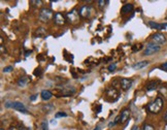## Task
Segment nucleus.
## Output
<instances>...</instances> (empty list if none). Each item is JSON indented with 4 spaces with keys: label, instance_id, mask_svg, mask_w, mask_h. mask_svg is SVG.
<instances>
[{
    "label": "nucleus",
    "instance_id": "c756f323",
    "mask_svg": "<svg viewBox=\"0 0 167 130\" xmlns=\"http://www.w3.org/2000/svg\"><path fill=\"white\" fill-rule=\"evenodd\" d=\"M37 94H34V95H32V96H31V97H30V100L31 101H34L35 99H36V98H37Z\"/></svg>",
    "mask_w": 167,
    "mask_h": 130
},
{
    "label": "nucleus",
    "instance_id": "a878e982",
    "mask_svg": "<svg viewBox=\"0 0 167 130\" xmlns=\"http://www.w3.org/2000/svg\"><path fill=\"white\" fill-rule=\"evenodd\" d=\"M36 33H37L38 35H40V34H46V31H44V28H38V30L36 31Z\"/></svg>",
    "mask_w": 167,
    "mask_h": 130
},
{
    "label": "nucleus",
    "instance_id": "2eb2a0df",
    "mask_svg": "<svg viewBox=\"0 0 167 130\" xmlns=\"http://www.w3.org/2000/svg\"><path fill=\"white\" fill-rule=\"evenodd\" d=\"M40 96L44 100H50L51 98L53 97V94H52V92L49 91V90H42L40 93Z\"/></svg>",
    "mask_w": 167,
    "mask_h": 130
},
{
    "label": "nucleus",
    "instance_id": "7c9ffc66",
    "mask_svg": "<svg viewBox=\"0 0 167 130\" xmlns=\"http://www.w3.org/2000/svg\"><path fill=\"white\" fill-rule=\"evenodd\" d=\"M1 54H2V55L6 54V50H4V47L3 46H1Z\"/></svg>",
    "mask_w": 167,
    "mask_h": 130
},
{
    "label": "nucleus",
    "instance_id": "20e7f679",
    "mask_svg": "<svg viewBox=\"0 0 167 130\" xmlns=\"http://www.w3.org/2000/svg\"><path fill=\"white\" fill-rule=\"evenodd\" d=\"M160 50H161L160 46H157V44H149L148 46L146 47L143 55L144 56H151V55H153V54L158 53Z\"/></svg>",
    "mask_w": 167,
    "mask_h": 130
},
{
    "label": "nucleus",
    "instance_id": "c9c22d12",
    "mask_svg": "<svg viewBox=\"0 0 167 130\" xmlns=\"http://www.w3.org/2000/svg\"><path fill=\"white\" fill-rule=\"evenodd\" d=\"M20 130H27V129H26V128H21Z\"/></svg>",
    "mask_w": 167,
    "mask_h": 130
},
{
    "label": "nucleus",
    "instance_id": "f8f14e48",
    "mask_svg": "<svg viewBox=\"0 0 167 130\" xmlns=\"http://www.w3.org/2000/svg\"><path fill=\"white\" fill-rule=\"evenodd\" d=\"M159 84H160L159 81H151V82H149V83L146 84V91H153V90L158 89V88H159Z\"/></svg>",
    "mask_w": 167,
    "mask_h": 130
},
{
    "label": "nucleus",
    "instance_id": "6e6552de",
    "mask_svg": "<svg viewBox=\"0 0 167 130\" xmlns=\"http://www.w3.org/2000/svg\"><path fill=\"white\" fill-rule=\"evenodd\" d=\"M67 19H68V21L70 23H76V22L78 21V17H80V13L76 12L75 10H71L70 13H67Z\"/></svg>",
    "mask_w": 167,
    "mask_h": 130
},
{
    "label": "nucleus",
    "instance_id": "9d476101",
    "mask_svg": "<svg viewBox=\"0 0 167 130\" xmlns=\"http://www.w3.org/2000/svg\"><path fill=\"white\" fill-rule=\"evenodd\" d=\"M78 13H80V16H82L83 18H88V17H90V15H91V7L88 6V5H84V6L81 7Z\"/></svg>",
    "mask_w": 167,
    "mask_h": 130
},
{
    "label": "nucleus",
    "instance_id": "f704fd0d",
    "mask_svg": "<svg viewBox=\"0 0 167 130\" xmlns=\"http://www.w3.org/2000/svg\"><path fill=\"white\" fill-rule=\"evenodd\" d=\"M42 129H44V130H46V129H47V128H46V123L42 124Z\"/></svg>",
    "mask_w": 167,
    "mask_h": 130
},
{
    "label": "nucleus",
    "instance_id": "f03ea898",
    "mask_svg": "<svg viewBox=\"0 0 167 130\" xmlns=\"http://www.w3.org/2000/svg\"><path fill=\"white\" fill-rule=\"evenodd\" d=\"M53 17L54 13L49 8H42V10H40V12H39V20L41 22H44V23L51 21L53 19Z\"/></svg>",
    "mask_w": 167,
    "mask_h": 130
},
{
    "label": "nucleus",
    "instance_id": "4be33fe9",
    "mask_svg": "<svg viewBox=\"0 0 167 130\" xmlns=\"http://www.w3.org/2000/svg\"><path fill=\"white\" fill-rule=\"evenodd\" d=\"M142 49V44H135V46H133L132 47V51L133 52H137V51H139Z\"/></svg>",
    "mask_w": 167,
    "mask_h": 130
},
{
    "label": "nucleus",
    "instance_id": "7ed1b4c3",
    "mask_svg": "<svg viewBox=\"0 0 167 130\" xmlns=\"http://www.w3.org/2000/svg\"><path fill=\"white\" fill-rule=\"evenodd\" d=\"M5 106L6 107H12L13 109H17V111L21 112V113H24V114H26L27 113V109L25 105L22 102H20V101H15V102H5Z\"/></svg>",
    "mask_w": 167,
    "mask_h": 130
},
{
    "label": "nucleus",
    "instance_id": "b1692460",
    "mask_svg": "<svg viewBox=\"0 0 167 130\" xmlns=\"http://www.w3.org/2000/svg\"><path fill=\"white\" fill-rule=\"evenodd\" d=\"M116 69H117V65H116V64H110L108 66V70L110 72H114Z\"/></svg>",
    "mask_w": 167,
    "mask_h": 130
},
{
    "label": "nucleus",
    "instance_id": "473e14b6",
    "mask_svg": "<svg viewBox=\"0 0 167 130\" xmlns=\"http://www.w3.org/2000/svg\"><path fill=\"white\" fill-rule=\"evenodd\" d=\"M30 54H31V51H27L26 54H25V56H26V57H28V56H29Z\"/></svg>",
    "mask_w": 167,
    "mask_h": 130
},
{
    "label": "nucleus",
    "instance_id": "e433bc0d",
    "mask_svg": "<svg viewBox=\"0 0 167 130\" xmlns=\"http://www.w3.org/2000/svg\"><path fill=\"white\" fill-rule=\"evenodd\" d=\"M1 130H3V129H1Z\"/></svg>",
    "mask_w": 167,
    "mask_h": 130
},
{
    "label": "nucleus",
    "instance_id": "1a4fd4ad",
    "mask_svg": "<svg viewBox=\"0 0 167 130\" xmlns=\"http://www.w3.org/2000/svg\"><path fill=\"white\" fill-rule=\"evenodd\" d=\"M54 21L57 25H64L66 20H65V17L63 16V13H56L55 16H54Z\"/></svg>",
    "mask_w": 167,
    "mask_h": 130
},
{
    "label": "nucleus",
    "instance_id": "39448f33",
    "mask_svg": "<svg viewBox=\"0 0 167 130\" xmlns=\"http://www.w3.org/2000/svg\"><path fill=\"white\" fill-rule=\"evenodd\" d=\"M152 40L155 44L160 46V44H163L166 42V37L162 33H155V34L152 36Z\"/></svg>",
    "mask_w": 167,
    "mask_h": 130
},
{
    "label": "nucleus",
    "instance_id": "f3484780",
    "mask_svg": "<svg viewBox=\"0 0 167 130\" xmlns=\"http://www.w3.org/2000/svg\"><path fill=\"white\" fill-rule=\"evenodd\" d=\"M132 10H133V4H131V3L125 4L123 7H122V13H123V15L132 12Z\"/></svg>",
    "mask_w": 167,
    "mask_h": 130
},
{
    "label": "nucleus",
    "instance_id": "aec40b11",
    "mask_svg": "<svg viewBox=\"0 0 167 130\" xmlns=\"http://www.w3.org/2000/svg\"><path fill=\"white\" fill-rule=\"evenodd\" d=\"M30 3L33 4L34 6H40L42 4V1H40V0H32V1H30Z\"/></svg>",
    "mask_w": 167,
    "mask_h": 130
},
{
    "label": "nucleus",
    "instance_id": "dca6fc26",
    "mask_svg": "<svg viewBox=\"0 0 167 130\" xmlns=\"http://www.w3.org/2000/svg\"><path fill=\"white\" fill-rule=\"evenodd\" d=\"M148 65H149V61H141V62L135 63L132 67L134 69H141V68H144L146 66H148Z\"/></svg>",
    "mask_w": 167,
    "mask_h": 130
},
{
    "label": "nucleus",
    "instance_id": "5701e85b",
    "mask_svg": "<svg viewBox=\"0 0 167 130\" xmlns=\"http://www.w3.org/2000/svg\"><path fill=\"white\" fill-rule=\"evenodd\" d=\"M41 68L40 67H38V68H36L35 70H34V75L35 77H40L41 75Z\"/></svg>",
    "mask_w": 167,
    "mask_h": 130
},
{
    "label": "nucleus",
    "instance_id": "c85d7f7f",
    "mask_svg": "<svg viewBox=\"0 0 167 130\" xmlns=\"http://www.w3.org/2000/svg\"><path fill=\"white\" fill-rule=\"evenodd\" d=\"M161 69H163V70H165V71H167V62H165L164 64L161 65Z\"/></svg>",
    "mask_w": 167,
    "mask_h": 130
},
{
    "label": "nucleus",
    "instance_id": "393cba45",
    "mask_svg": "<svg viewBox=\"0 0 167 130\" xmlns=\"http://www.w3.org/2000/svg\"><path fill=\"white\" fill-rule=\"evenodd\" d=\"M143 130H155V128H154V126L149 125V124H146L144 127H143Z\"/></svg>",
    "mask_w": 167,
    "mask_h": 130
},
{
    "label": "nucleus",
    "instance_id": "72a5a7b5",
    "mask_svg": "<svg viewBox=\"0 0 167 130\" xmlns=\"http://www.w3.org/2000/svg\"><path fill=\"white\" fill-rule=\"evenodd\" d=\"M164 120H165L166 122H167V111L165 112V115H164Z\"/></svg>",
    "mask_w": 167,
    "mask_h": 130
},
{
    "label": "nucleus",
    "instance_id": "423d86ee",
    "mask_svg": "<svg viewBox=\"0 0 167 130\" xmlns=\"http://www.w3.org/2000/svg\"><path fill=\"white\" fill-rule=\"evenodd\" d=\"M132 84H133V81L131 78H121L120 80V87L122 88V90L124 91H128V90L132 87Z\"/></svg>",
    "mask_w": 167,
    "mask_h": 130
},
{
    "label": "nucleus",
    "instance_id": "a211bd4d",
    "mask_svg": "<svg viewBox=\"0 0 167 130\" xmlns=\"http://www.w3.org/2000/svg\"><path fill=\"white\" fill-rule=\"evenodd\" d=\"M28 82H29V78H28L27 77H23V78H19V81H18V85L20 87H25L26 85L28 84Z\"/></svg>",
    "mask_w": 167,
    "mask_h": 130
},
{
    "label": "nucleus",
    "instance_id": "9b49d317",
    "mask_svg": "<svg viewBox=\"0 0 167 130\" xmlns=\"http://www.w3.org/2000/svg\"><path fill=\"white\" fill-rule=\"evenodd\" d=\"M120 117H121L120 123H122V124L126 123L127 121L129 120V118H130V111H129L128 109H123V111H122V113H121V115H120Z\"/></svg>",
    "mask_w": 167,
    "mask_h": 130
},
{
    "label": "nucleus",
    "instance_id": "cd10ccee",
    "mask_svg": "<svg viewBox=\"0 0 167 130\" xmlns=\"http://www.w3.org/2000/svg\"><path fill=\"white\" fill-rule=\"evenodd\" d=\"M13 69V66H6V67H4V68H3V71L4 72H10Z\"/></svg>",
    "mask_w": 167,
    "mask_h": 130
},
{
    "label": "nucleus",
    "instance_id": "bb28decb",
    "mask_svg": "<svg viewBox=\"0 0 167 130\" xmlns=\"http://www.w3.org/2000/svg\"><path fill=\"white\" fill-rule=\"evenodd\" d=\"M107 1H104V0H98L97 1V3L99 4V6L100 7H103V6H105V3H106Z\"/></svg>",
    "mask_w": 167,
    "mask_h": 130
},
{
    "label": "nucleus",
    "instance_id": "6ab92c4d",
    "mask_svg": "<svg viewBox=\"0 0 167 130\" xmlns=\"http://www.w3.org/2000/svg\"><path fill=\"white\" fill-rule=\"evenodd\" d=\"M159 91L160 93H162V94L165 96V98H167V87H160Z\"/></svg>",
    "mask_w": 167,
    "mask_h": 130
},
{
    "label": "nucleus",
    "instance_id": "0eeeda50",
    "mask_svg": "<svg viewBox=\"0 0 167 130\" xmlns=\"http://www.w3.org/2000/svg\"><path fill=\"white\" fill-rule=\"evenodd\" d=\"M105 95H106V97L107 98H110V100H112V101H115V100H117L118 99V97H119V93L118 91L116 90L115 88H107L106 89V91H105Z\"/></svg>",
    "mask_w": 167,
    "mask_h": 130
},
{
    "label": "nucleus",
    "instance_id": "2f4dec72",
    "mask_svg": "<svg viewBox=\"0 0 167 130\" xmlns=\"http://www.w3.org/2000/svg\"><path fill=\"white\" fill-rule=\"evenodd\" d=\"M132 130H143V129H141L140 127H137V126H134L132 128Z\"/></svg>",
    "mask_w": 167,
    "mask_h": 130
},
{
    "label": "nucleus",
    "instance_id": "412c9836",
    "mask_svg": "<svg viewBox=\"0 0 167 130\" xmlns=\"http://www.w3.org/2000/svg\"><path fill=\"white\" fill-rule=\"evenodd\" d=\"M62 117H67V114L64 112H59V113H56L55 115V118H62Z\"/></svg>",
    "mask_w": 167,
    "mask_h": 130
},
{
    "label": "nucleus",
    "instance_id": "f257e3e1",
    "mask_svg": "<svg viewBox=\"0 0 167 130\" xmlns=\"http://www.w3.org/2000/svg\"><path fill=\"white\" fill-rule=\"evenodd\" d=\"M162 107H163V99L161 97H157L154 101H152V102H150L148 104L146 109L152 114H158L162 109Z\"/></svg>",
    "mask_w": 167,
    "mask_h": 130
},
{
    "label": "nucleus",
    "instance_id": "ddd939ff",
    "mask_svg": "<svg viewBox=\"0 0 167 130\" xmlns=\"http://www.w3.org/2000/svg\"><path fill=\"white\" fill-rule=\"evenodd\" d=\"M75 93V88L74 87H67V88H64L62 90V96H71L72 94Z\"/></svg>",
    "mask_w": 167,
    "mask_h": 130
},
{
    "label": "nucleus",
    "instance_id": "4468645a",
    "mask_svg": "<svg viewBox=\"0 0 167 130\" xmlns=\"http://www.w3.org/2000/svg\"><path fill=\"white\" fill-rule=\"evenodd\" d=\"M149 26L153 28V29L162 30V29H165L167 24H158V23H155V22H149Z\"/></svg>",
    "mask_w": 167,
    "mask_h": 130
}]
</instances>
